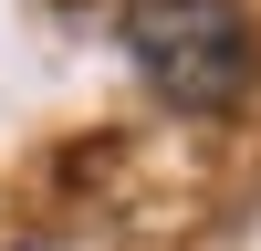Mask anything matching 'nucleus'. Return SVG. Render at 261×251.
Wrapping results in <instances>:
<instances>
[{
    "mask_svg": "<svg viewBox=\"0 0 261 251\" xmlns=\"http://www.w3.org/2000/svg\"><path fill=\"white\" fill-rule=\"evenodd\" d=\"M125 53L178 115H230L251 94V11L241 0H125Z\"/></svg>",
    "mask_w": 261,
    "mask_h": 251,
    "instance_id": "obj_1",
    "label": "nucleus"
}]
</instances>
